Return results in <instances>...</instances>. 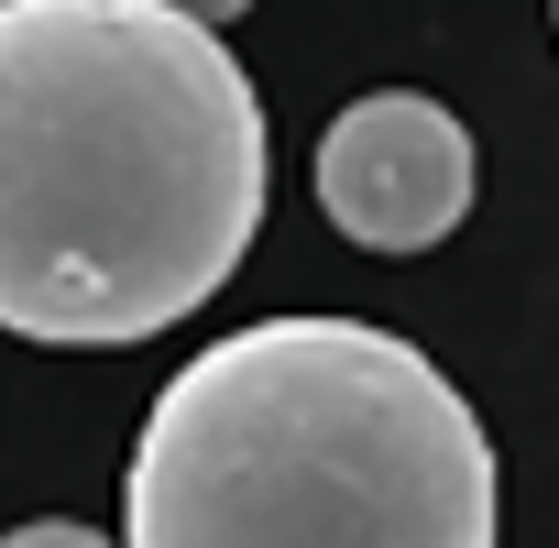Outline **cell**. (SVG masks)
I'll use <instances>...</instances> for the list:
<instances>
[{"mask_svg":"<svg viewBox=\"0 0 559 548\" xmlns=\"http://www.w3.org/2000/svg\"><path fill=\"white\" fill-rule=\"evenodd\" d=\"M263 99L187 0H0V330L154 341L263 230Z\"/></svg>","mask_w":559,"mask_h":548,"instance_id":"cell-1","label":"cell"},{"mask_svg":"<svg viewBox=\"0 0 559 548\" xmlns=\"http://www.w3.org/2000/svg\"><path fill=\"white\" fill-rule=\"evenodd\" d=\"M504 483L472 395L395 330L252 319L143 417L121 548H493Z\"/></svg>","mask_w":559,"mask_h":548,"instance_id":"cell-2","label":"cell"},{"mask_svg":"<svg viewBox=\"0 0 559 548\" xmlns=\"http://www.w3.org/2000/svg\"><path fill=\"white\" fill-rule=\"evenodd\" d=\"M319 209L362 252H428L472 209V132L417 88H373L319 132Z\"/></svg>","mask_w":559,"mask_h":548,"instance_id":"cell-3","label":"cell"},{"mask_svg":"<svg viewBox=\"0 0 559 548\" xmlns=\"http://www.w3.org/2000/svg\"><path fill=\"white\" fill-rule=\"evenodd\" d=\"M0 548H121V537H99V526H67V515H45V526H12Z\"/></svg>","mask_w":559,"mask_h":548,"instance_id":"cell-4","label":"cell"},{"mask_svg":"<svg viewBox=\"0 0 559 548\" xmlns=\"http://www.w3.org/2000/svg\"><path fill=\"white\" fill-rule=\"evenodd\" d=\"M187 12H198V23H209V12H241V0H187Z\"/></svg>","mask_w":559,"mask_h":548,"instance_id":"cell-5","label":"cell"},{"mask_svg":"<svg viewBox=\"0 0 559 548\" xmlns=\"http://www.w3.org/2000/svg\"><path fill=\"white\" fill-rule=\"evenodd\" d=\"M548 12H559V0H548Z\"/></svg>","mask_w":559,"mask_h":548,"instance_id":"cell-6","label":"cell"}]
</instances>
